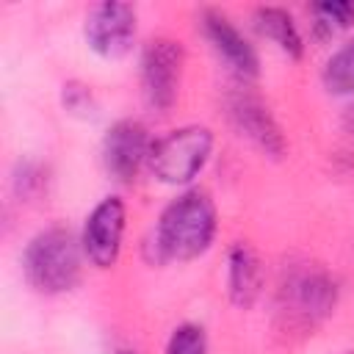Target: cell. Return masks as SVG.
<instances>
[{
	"label": "cell",
	"instance_id": "1",
	"mask_svg": "<svg viewBox=\"0 0 354 354\" xmlns=\"http://www.w3.org/2000/svg\"><path fill=\"white\" fill-rule=\"evenodd\" d=\"M218 232V210L207 191L185 188L180 191L158 216L152 230L149 263H191L202 257Z\"/></svg>",
	"mask_w": 354,
	"mask_h": 354
},
{
	"label": "cell",
	"instance_id": "2",
	"mask_svg": "<svg viewBox=\"0 0 354 354\" xmlns=\"http://www.w3.org/2000/svg\"><path fill=\"white\" fill-rule=\"evenodd\" d=\"M83 257L86 254L80 246V235H75L69 227L55 224L39 230L22 252L25 282L44 296L69 293L80 282Z\"/></svg>",
	"mask_w": 354,
	"mask_h": 354
},
{
	"label": "cell",
	"instance_id": "3",
	"mask_svg": "<svg viewBox=\"0 0 354 354\" xmlns=\"http://www.w3.org/2000/svg\"><path fill=\"white\" fill-rule=\"evenodd\" d=\"M213 130L205 124H183L152 141L147 169L163 185H191L213 155Z\"/></svg>",
	"mask_w": 354,
	"mask_h": 354
},
{
	"label": "cell",
	"instance_id": "4",
	"mask_svg": "<svg viewBox=\"0 0 354 354\" xmlns=\"http://www.w3.org/2000/svg\"><path fill=\"white\" fill-rule=\"evenodd\" d=\"M337 282L321 266H296L279 285V310L301 326H315L337 307Z\"/></svg>",
	"mask_w": 354,
	"mask_h": 354
},
{
	"label": "cell",
	"instance_id": "5",
	"mask_svg": "<svg viewBox=\"0 0 354 354\" xmlns=\"http://www.w3.org/2000/svg\"><path fill=\"white\" fill-rule=\"evenodd\" d=\"M183 66H185V50L180 41L160 36L144 44L138 61V77L147 108L158 113H169L174 108L183 83Z\"/></svg>",
	"mask_w": 354,
	"mask_h": 354
},
{
	"label": "cell",
	"instance_id": "6",
	"mask_svg": "<svg viewBox=\"0 0 354 354\" xmlns=\"http://www.w3.org/2000/svg\"><path fill=\"white\" fill-rule=\"evenodd\" d=\"M136 30H138L136 8L130 3H116V0L91 6L83 22L86 47L105 61L124 58L133 50Z\"/></svg>",
	"mask_w": 354,
	"mask_h": 354
},
{
	"label": "cell",
	"instance_id": "7",
	"mask_svg": "<svg viewBox=\"0 0 354 354\" xmlns=\"http://www.w3.org/2000/svg\"><path fill=\"white\" fill-rule=\"evenodd\" d=\"M124 227H127V207H124L122 196H116V194L102 196L88 210L83 230H80V246H83L86 260L94 268L108 271L116 266V260L122 254Z\"/></svg>",
	"mask_w": 354,
	"mask_h": 354
},
{
	"label": "cell",
	"instance_id": "8",
	"mask_svg": "<svg viewBox=\"0 0 354 354\" xmlns=\"http://www.w3.org/2000/svg\"><path fill=\"white\" fill-rule=\"evenodd\" d=\"M149 149H152V138L147 124L130 116L119 119L102 136V144H100L102 169L113 183L130 185L138 177V171L147 166Z\"/></svg>",
	"mask_w": 354,
	"mask_h": 354
},
{
	"label": "cell",
	"instance_id": "9",
	"mask_svg": "<svg viewBox=\"0 0 354 354\" xmlns=\"http://www.w3.org/2000/svg\"><path fill=\"white\" fill-rule=\"evenodd\" d=\"M227 119L235 127V133L241 138H246L249 144H254L263 155H268V158L285 155L288 144H285L279 122L274 119L268 105L260 97H254L252 91L241 88V91H232L227 97Z\"/></svg>",
	"mask_w": 354,
	"mask_h": 354
},
{
	"label": "cell",
	"instance_id": "10",
	"mask_svg": "<svg viewBox=\"0 0 354 354\" xmlns=\"http://www.w3.org/2000/svg\"><path fill=\"white\" fill-rule=\"evenodd\" d=\"M202 36L213 47V53L224 61V66L243 83H252L260 77V55L249 44V39L232 25V19L216 8H205L199 14Z\"/></svg>",
	"mask_w": 354,
	"mask_h": 354
},
{
	"label": "cell",
	"instance_id": "11",
	"mask_svg": "<svg viewBox=\"0 0 354 354\" xmlns=\"http://www.w3.org/2000/svg\"><path fill=\"white\" fill-rule=\"evenodd\" d=\"M260 293H263V263L249 243L235 241L227 252V296L235 307L249 310L260 299Z\"/></svg>",
	"mask_w": 354,
	"mask_h": 354
},
{
	"label": "cell",
	"instance_id": "12",
	"mask_svg": "<svg viewBox=\"0 0 354 354\" xmlns=\"http://www.w3.org/2000/svg\"><path fill=\"white\" fill-rule=\"evenodd\" d=\"M252 22H254V30L263 39H268L271 44H277V50L285 53L288 58L299 61L304 55V39H301V30L290 11H285L279 6H260V8H254Z\"/></svg>",
	"mask_w": 354,
	"mask_h": 354
},
{
	"label": "cell",
	"instance_id": "13",
	"mask_svg": "<svg viewBox=\"0 0 354 354\" xmlns=\"http://www.w3.org/2000/svg\"><path fill=\"white\" fill-rule=\"evenodd\" d=\"M321 86L332 97H354V36L335 47L332 55L324 61Z\"/></svg>",
	"mask_w": 354,
	"mask_h": 354
},
{
	"label": "cell",
	"instance_id": "14",
	"mask_svg": "<svg viewBox=\"0 0 354 354\" xmlns=\"http://www.w3.org/2000/svg\"><path fill=\"white\" fill-rule=\"evenodd\" d=\"M307 11L313 17L310 22L313 36L321 41L335 39L354 28V0H324V3H313Z\"/></svg>",
	"mask_w": 354,
	"mask_h": 354
},
{
	"label": "cell",
	"instance_id": "15",
	"mask_svg": "<svg viewBox=\"0 0 354 354\" xmlns=\"http://www.w3.org/2000/svg\"><path fill=\"white\" fill-rule=\"evenodd\" d=\"M207 332L202 324L183 321L171 329L163 354H207Z\"/></svg>",
	"mask_w": 354,
	"mask_h": 354
},
{
	"label": "cell",
	"instance_id": "16",
	"mask_svg": "<svg viewBox=\"0 0 354 354\" xmlns=\"http://www.w3.org/2000/svg\"><path fill=\"white\" fill-rule=\"evenodd\" d=\"M61 108H64V113H69L75 119H94L97 97H94L91 86H86L80 80H66L61 86Z\"/></svg>",
	"mask_w": 354,
	"mask_h": 354
},
{
	"label": "cell",
	"instance_id": "17",
	"mask_svg": "<svg viewBox=\"0 0 354 354\" xmlns=\"http://www.w3.org/2000/svg\"><path fill=\"white\" fill-rule=\"evenodd\" d=\"M44 185H47V174L41 171V166H36V163H22L19 166V174L14 177V188H17L19 196L30 199V196L41 194Z\"/></svg>",
	"mask_w": 354,
	"mask_h": 354
},
{
	"label": "cell",
	"instance_id": "18",
	"mask_svg": "<svg viewBox=\"0 0 354 354\" xmlns=\"http://www.w3.org/2000/svg\"><path fill=\"white\" fill-rule=\"evenodd\" d=\"M340 122H343V130H346V133L354 138V100H351V102L343 108V116H340Z\"/></svg>",
	"mask_w": 354,
	"mask_h": 354
},
{
	"label": "cell",
	"instance_id": "19",
	"mask_svg": "<svg viewBox=\"0 0 354 354\" xmlns=\"http://www.w3.org/2000/svg\"><path fill=\"white\" fill-rule=\"evenodd\" d=\"M116 354H136V351H130V348H122V351H116Z\"/></svg>",
	"mask_w": 354,
	"mask_h": 354
},
{
	"label": "cell",
	"instance_id": "20",
	"mask_svg": "<svg viewBox=\"0 0 354 354\" xmlns=\"http://www.w3.org/2000/svg\"><path fill=\"white\" fill-rule=\"evenodd\" d=\"M348 354H351V351H348Z\"/></svg>",
	"mask_w": 354,
	"mask_h": 354
}]
</instances>
